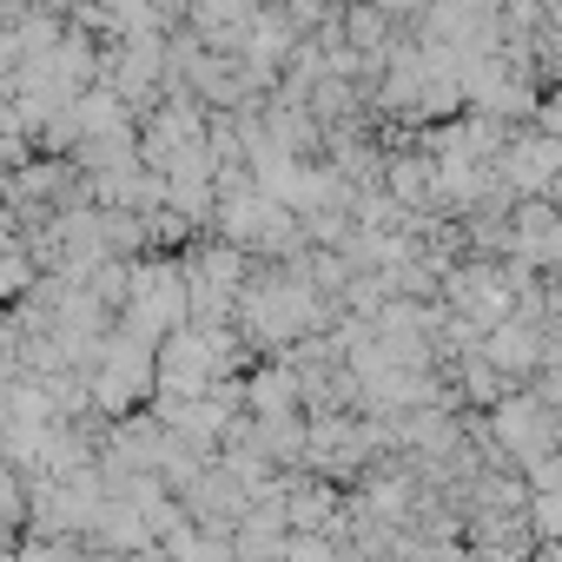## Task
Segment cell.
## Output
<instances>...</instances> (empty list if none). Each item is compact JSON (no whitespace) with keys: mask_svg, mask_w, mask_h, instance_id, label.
Listing matches in <instances>:
<instances>
[{"mask_svg":"<svg viewBox=\"0 0 562 562\" xmlns=\"http://www.w3.org/2000/svg\"><path fill=\"white\" fill-rule=\"evenodd\" d=\"M490 358H496L503 371H529V364L542 358V345H536L522 325H496V331H490Z\"/></svg>","mask_w":562,"mask_h":562,"instance_id":"obj_2","label":"cell"},{"mask_svg":"<svg viewBox=\"0 0 562 562\" xmlns=\"http://www.w3.org/2000/svg\"><path fill=\"white\" fill-rule=\"evenodd\" d=\"M555 172H562V139H555V133H549V139H516V146H509V179H516V186L536 192V186H549Z\"/></svg>","mask_w":562,"mask_h":562,"instance_id":"obj_1","label":"cell"}]
</instances>
